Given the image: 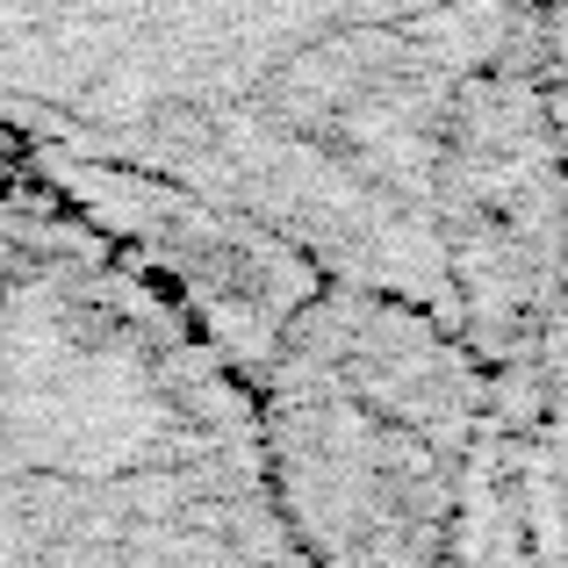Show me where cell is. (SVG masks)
Masks as SVG:
<instances>
[{"mask_svg": "<svg viewBox=\"0 0 568 568\" xmlns=\"http://www.w3.org/2000/svg\"><path fill=\"white\" fill-rule=\"evenodd\" d=\"M58 181L237 367L317 568H555L561 382L504 375L439 317L173 194L80 166Z\"/></svg>", "mask_w": 568, "mask_h": 568, "instance_id": "cell-2", "label": "cell"}, {"mask_svg": "<svg viewBox=\"0 0 568 568\" xmlns=\"http://www.w3.org/2000/svg\"><path fill=\"white\" fill-rule=\"evenodd\" d=\"M0 138L561 382V0H0Z\"/></svg>", "mask_w": 568, "mask_h": 568, "instance_id": "cell-1", "label": "cell"}, {"mask_svg": "<svg viewBox=\"0 0 568 568\" xmlns=\"http://www.w3.org/2000/svg\"><path fill=\"white\" fill-rule=\"evenodd\" d=\"M0 568H317L223 346L8 138Z\"/></svg>", "mask_w": 568, "mask_h": 568, "instance_id": "cell-3", "label": "cell"}]
</instances>
